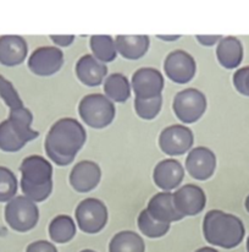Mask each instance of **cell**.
I'll return each instance as SVG.
<instances>
[{
    "mask_svg": "<svg viewBox=\"0 0 249 252\" xmlns=\"http://www.w3.org/2000/svg\"><path fill=\"white\" fill-rule=\"evenodd\" d=\"M76 221L80 229L87 234H97L107 225L108 208L98 198H85L76 207Z\"/></svg>",
    "mask_w": 249,
    "mask_h": 252,
    "instance_id": "obj_7",
    "label": "cell"
},
{
    "mask_svg": "<svg viewBox=\"0 0 249 252\" xmlns=\"http://www.w3.org/2000/svg\"><path fill=\"white\" fill-rule=\"evenodd\" d=\"M80 117L93 128H104L115 119V104L105 94L92 93L82 98L79 105Z\"/></svg>",
    "mask_w": 249,
    "mask_h": 252,
    "instance_id": "obj_4",
    "label": "cell"
},
{
    "mask_svg": "<svg viewBox=\"0 0 249 252\" xmlns=\"http://www.w3.org/2000/svg\"><path fill=\"white\" fill-rule=\"evenodd\" d=\"M194 252H219V251H216L215 249H213V248H200V249H198L197 251H194Z\"/></svg>",
    "mask_w": 249,
    "mask_h": 252,
    "instance_id": "obj_36",
    "label": "cell"
},
{
    "mask_svg": "<svg viewBox=\"0 0 249 252\" xmlns=\"http://www.w3.org/2000/svg\"><path fill=\"white\" fill-rule=\"evenodd\" d=\"M104 92L109 99L114 102L124 103L131 95V85L125 75L116 72L105 79Z\"/></svg>",
    "mask_w": 249,
    "mask_h": 252,
    "instance_id": "obj_24",
    "label": "cell"
},
{
    "mask_svg": "<svg viewBox=\"0 0 249 252\" xmlns=\"http://www.w3.org/2000/svg\"><path fill=\"white\" fill-rule=\"evenodd\" d=\"M0 97L5 102V104L10 109H16V108L24 107V102L20 98L19 93L15 90L14 85L5 79L2 75H0Z\"/></svg>",
    "mask_w": 249,
    "mask_h": 252,
    "instance_id": "obj_30",
    "label": "cell"
},
{
    "mask_svg": "<svg viewBox=\"0 0 249 252\" xmlns=\"http://www.w3.org/2000/svg\"><path fill=\"white\" fill-rule=\"evenodd\" d=\"M205 240L214 246L233 249L242 243L246 229L243 221L235 214L220 210L209 211L203 221Z\"/></svg>",
    "mask_w": 249,
    "mask_h": 252,
    "instance_id": "obj_2",
    "label": "cell"
},
{
    "mask_svg": "<svg viewBox=\"0 0 249 252\" xmlns=\"http://www.w3.org/2000/svg\"><path fill=\"white\" fill-rule=\"evenodd\" d=\"M216 57L221 66L225 69H235L243 60L242 43L236 37H223L216 48Z\"/></svg>",
    "mask_w": 249,
    "mask_h": 252,
    "instance_id": "obj_19",
    "label": "cell"
},
{
    "mask_svg": "<svg viewBox=\"0 0 249 252\" xmlns=\"http://www.w3.org/2000/svg\"><path fill=\"white\" fill-rule=\"evenodd\" d=\"M108 74V66L104 63L95 59L93 55L85 54L76 64V75L83 85L94 87L99 86Z\"/></svg>",
    "mask_w": 249,
    "mask_h": 252,
    "instance_id": "obj_18",
    "label": "cell"
},
{
    "mask_svg": "<svg viewBox=\"0 0 249 252\" xmlns=\"http://www.w3.org/2000/svg\"><path fill=\"white\" fill-rule=\"evenodd\" d=\"M80 252H95V251L89 250V249H87V250H82V251H80Z\"/></svg>",
    "mask_w": 249,
    "mask_h": 252,
    "instance_id": "obj_38",
    "label": "cell"
},
{
    "mask_svg": "<svg viewBox=\"0 0 249 252\" xmlns=\"http://www.w3.org/2000/svg\"><path fill=\"white\" fill-rule=\"evenodd\" d=\"M145 210L155 220L162 221V223L171 224L172 221L181 220L183 218L182 214L176 210L173 205V195L168 191L159 192L153 196Z\"/></svg>",
    "mask_w": 249,
    "mask_h": 252,
    "instance_id": "obj_16",
    "label": "cell"
},
{
    "mask_svg": "<svg viewBox=\"0 0 249 252\" xmlns=\"http://www.w3.org/2000/svg\"><path fill=\"white\" fill-rule=\"evenodd\" d=\"M28 53L27 42L24 37L1 36L0 37V64L5 66H16L25 62Z\"/></svg>",
    "mask_w": 249,
    "mask_h": 252,
    "instance_id": "obj_17",
    "label": "cell"
},
{
    "mask_svg": "<svg viewBox=\"0 0 249 252\" xmlns=\"http://www.w3.org/2000/svg\"><path fill=\"white\" fill-rule=\"evenodd\" d=\"M87 140L84 127L74 118H62L53 124L45 137L47 156L55 164L64 167L74 162Z\"/></svg>",
    "mask_w": 249,
    "mask_h": 252,
    "instance_id": "obj_1",
    "label": "cell"
},
{
    "mask_svg": "<svg viewBox=\"0 0 249 252\" xmlns=\"http://www.w3.org/2000/svg\"><path fill=\"white\" fill-rule=\"evenodd\" d=\"M21 189L33 202L47 200L53 191V167L42 156H28L20 165Z\"/></svg>",
    "mask_w": 249,
    "mask_h": 252,
    "instance_id": "obj_3",
    "label": "cell"
},
{
    "mask_svg": "<svg viewBox=\"0 0 249 252\" xmlns=\"http://www.w3.org/2000/svg\"><path fill=\"white\" fill-rule=\"evenodd\" d=\"M164 70L171 81L183 85L194 77L197 64L190 53L177 49L168 53L164 63Z\"/></svg>",
    "mask_w": 249,
    "mask_h": 252,
    "instance_id": "obj_9",
    "label": "cell"
},
{
    "mask_svg": "<svg viewBox=\"0 0 249 252\" xmlns=\"http://www.w3.org/2000/svg\"><path fill=\"white\" fill-rule=\"evenodd\" d=\"M26 142L12 130L9 120L0 123V150L4 152H17L25 147Z\"/></svg>",
    "mask_w": 249,
    "mask_h": 252,
    "instance_id": "obj_27",
    "label": "cell"
},
{
    "mask_svg": "<svg viewBox=\"0 0 249 252\" xmlns=\"http://www.w3.org/2000/svg\"><path fill=\"white\" fill-rule=\"evenodd\" d=\"M194 142L192 130L185 125L165 127L159 136L160 150L168 156H181L188 152Z\"/></svg>",
    "mask_w": 249,
    "mask_h": 252,
    "instance_id": "obj_8",
    "label": "cell"
},
{
    "mask_svg": "<svg viewBox=\"0 0 249 252\" xmlns=\"http://www.w3.org/2000/svg\"><path fill=\"white\" fill-rule=\"evenodd\" d=\"M132 88L136 98L150 99L162 94L164 90V76L154 67H140L133 74Z\"/></svg>",
    "mask_w": 249,
    "mask_h": 252,
    "instance_id": "obj_10",
    "label": "cell"
},
{
    "mask_svg": "<svg viewBox=\"0 0 249 252\" xmlns=\"http://www.w3.org/2000/svg\"><path fill=\"white\" fill-rule=\"evenodd\" d=\"M247 251L249 252V236H248V239H247Z\"/></svg>",
    "mask_w": 249,
    "mask_h": 252,
    "instance_id": "obj_39",
    "label": "cell"
},
{
    "mask_svg": "<svg viewBox=\"0 0 249 252\" xmlns=\"http://www.w3.org/2000/svg\"><path fill=\"white\" fill-rule=\"evenodd\" d=\"M17 192V179L9 168L0 165V202H9Z\"/></svg>",
    "mask_w": 249,
    "mask_h": 252,
    "instance_id": "obj_29",
    "label": "cell"
},
{
    "mask_svg": "<svg viewBox=\"0 0 249 252\" xmlns=\"http://www.w3.org/2000/svg\"><path fill=\"white\" fill-rule=\"evenodd\" d=\"M49 235L54 243H69L76 235V224L74 219L66 214L56 216L49 224Z\"/></svg>",
    "mask_w": 249,
    "mask_h": 252,
    "instance_id": "obj_23",
    "label": "cell"
},
{
    "mask_svg": "<svg viewBox=\"0 0 249 252\" xmlns=\"http://www.w3.org/2000/svg\"><path fill=\"white\" fill-rule=\"evenodd\" d=\"M116 49L125 59L137 60L140 59L149 49L150 39L148 36H125L120 34L115 38Z\"/></svg>",
    "mask_w": 249,
    "mask_h": 252,
    "instance_id": "obj_20",
    "label": "cell"
},
{
    "mask_svg": "<svg viewBox=\"0 0 249 252\" xmlns=\"http://www.w3.org/2000/svg\"><path fill=\"white\" fill-rule=\"evenodd\" d=\"M157 37L159 39H163V41L173 42V41H177L181 36H163V34H159V36H157Z\"/></svg>",
    "mask_w": 249,
    "mask_h": 252,
    "instance_id": "obj_35",
    "label": "cell"
},
{
    "mask_svg": "<svg viewBox=\"0 0 249 252\" xmlns=\"http://www.w3.org/2000/svg\"><path fill=\"white\" fill-rule=\"evenodd\" d=\"M216 168L215 153L208 147H195L186 158V169L195 180H208Z\"/></svg>",
    "mask_w": 249,
    "mask_h": 252,
    "instance_id": "obj_13",
    "label": "cell"
},
{
    "mask_svg": "<svg viewBox=\"0 0 249 252\" xmlns=\"http://www.w3.org/2000/svg\"><path fill=\"white\" fill-rule=\"evenodd\" d=\"M207 97L197 88L180 91L173 99V112L183 124L198 122L207 110Z\"/></svg>",
    "mask_w": 249,
    "mask_h": 252,
    "instance_id": "obj_6",
    "label": "cell"
},
{
    "mask_svg": "<svg viewBox=\"0 0 249 252\" xmlns=\"http://www.w3.org/2000/svg\"><path fill=\"white\" fill-rule=\"evenodd\" d=\"M5 220L14 230L25 233L37 225L39 220V210L36 202L26 196H16L5 206Z\"/></svg>",
    "mask_w": 249,
    "mask_h": 252,
    "instance_id": "obj_5",
    "label": "cell"
},
{
    "mask_svg": "<svg viewBox=\"0 0 249 252\" xmlns=\"http://www.w3.org/2000/svg\"><path fill=\"white\" fill-rule=\"evenodd\" d=\"M64 64V53L57 47H39L28 59V67L37 76H52Z\"/></svg>",
    "mask_w": 249,
    "mask_h": 252,
    "instance_id": "obj_11",
    "label": "cell"
},
{
    "mask_svg": "<svg viewBox=\"0 0 249 252\" xmlns=\"http://www.w3.org/2000/svg\"><path fill=\"white\" fill-rule=\"evenodd\" d=\"M185 178V169L176 159H164L154 168L153 179L155 185L163 191H171L177 188Z\"/></svg>",
    "mask_w": 249,
    "mask_h": 252,
    "instance_id": "obj_15",
    "label": "cell"
},
{
    "mask_svg": "<svg viewBox=\"0 0 249 252\" xmlns=\"http://www.w3.org/2000/svg\"><path fill=\"white\" fill-rule=\"evenodd\" d=\"M109 252H145V244L142 236L135 231H120L112 236Z\"/></svg>",
    "mask_w": 249,
    "mask_h": 252,
    "instance_id": "obj_22",
    "label": "cell"
},
{
    "mask_svg": "<svg viewBox=\"0 0 249 252\" xmlns=\"http://www.w3.org/2000/svg\"><path fill=\"white\" fill-rule=\"evenodd\" d=\"M90 49L93 52V57L102 63L114 62L117 57L116 44L115 39L111 36H98L90 37Z\"/></svg>",
    "mask_w": 249,
    "mask_h": 252,
    "instance_id": "obj_25",
    "label": "cell"
},
{
    "mask_svg": "<svg viewBox=\"0 0 249 252\" xmlns=\"http://www.w3.org/2000/svg\"><path fill=\"white\" fill-rule=\"evenodd\" d=\"M163 105V95L150 98V99H140L136 98L135 99V109L136 113L139 118L144 120H152L157 118L162 110Z\"/></svg>",
    "mask_w": 249,
    "mask_h": 252,
    "instance_id": "obj_28",
    "label": "cell"
},
{
    "mask_svg": "<svg viewBox=\"0 0 249 252\" xmlns=\"http://www.w3.org/2000/svg\"><path fill=\"white\" fill-rule=\"evenodd\" d=\"M50 39L56 45H60V47H69L75 41V36H72V34H67V36H54L53 34V36H50Z\"/></svg>",
    "mask_w": 249,
    "mask_h": 252,
    "instance_id": "obj_33",
    "label": "cell"
},
{
    "mask_svg": "<svg viewBox=\"0 0 249 252\" xmlns=\"http://www.w3.org/2000/svg\"><path fill=\"white\" fill-rule=\"evenodd\" d=\"M172 195L173 205L183 217L197 216L203 212L207 205V196L204 190L193 184L183 185Z\"/></svg>",
    "mask_w": 249,
    "mask_h": 252,
    "instance_id": "obj_12",
    "label": "cell"
},
{
    "mask_svg": "<svg viewBox=\"0 0 249 252\" xmlns=\"http://www.w3.org/2000/svg\"><path fill=\"white\" fill-rule=\"evenodd\" d=\"M138 228L148 238L157 239L167 234L170 230V224L155 220L147 210H143L138 216Z\"/></svg>",
    "mask_w": 249,
    "mask_h": 252,
    "instance_id": "obj_26",
    "label": "cell"
},
{
    "mask_svg": "<svg viewBox=\"0 0 249 252\" xmlns=\"http://www.w3.org/2000/svg\"><path fill=\"white\" fill-rule=\"evenodd\" d=\"M26 252H57L56 248L52 243L45 240H38L29 244L27 246Z\"/></svg>",
    "mask_w": 249,
    "mask_h": 252,
    "instance_id": "obj_32",
    "label": "cell"
},
{
    "mask_svg": "<svg viewBox=\"0 0 249 252\" xmlns=\"http://www.w3.org/2000/svg\"><path fill=\"white\" fill-rule=\"evenodd\" d=\"M102 170L93 160H81L76 163L70 173V184L77 192H89L100 183Z\"/></svg>",
    "mask_w": 249,
    "mask_h": 252,
    "instance_id": "obj_14",
    "label": "cell"
},
{
    "mask_svg": "<svg viewBox=\"0 0 249 252\" xmlns=\"http://www.w3.org/2000/svg\"><path fill=\"white\" fill-rule=\"evenodd\" d=\"M245 206H246V210L249 212V195L247 196V198H246V202H245Z\"/></svg>",
    "mask_w": 249,
    "mask_h": 252,
    "instance_id": "obj_37",
    "label": "cell"
},
{
    "mask_svg": "<svg viewBox=\"0 0 249 252\" xmlns=\"http://www.w3.org/2000/svg\"><path fill=\"white\" fill-rule=\"evenodd\" d=\"M235 88L243 95L249 97V66L238 69L233 75Z\"/></svg>",
    "mask_w": 249,
    "mask_h": 252,
    "instance_id": "obj_31",
    "label": "cell"
},
{
    "mask_svg": "<svg viewBox=\"0 0 249 252\" xmlns=\"http://www.w3.org/2000/svg\"><path fill=\"white\" fill-rule=\"evenodd\" d=\"M7 120H9L12 130L26 143L39 136L38 131L31 127L32 122H33V115H32L31 110L27 109V108L21 107L16 108V109H10Z\"/></svg>",
    "mask_w": 249,
    "mask_h": 252,
    "instance_id": "obj_21",
    "label": "cell"
},
{
    "mask_svg": "<svg viewBox=\"0 0 249 252\" xmlns=\"http://www.w3.org/2000/svg\"><path fill=\"white\" fill-rule=\"evenodd\" d=\"M195 38H197V41L200 43L202 45H205V47H211V45H214L215 43L220 42V39L222 38L221 36H200V34H198V36H195Z\"/></svg>",
    "mask_w": 249,
    "mask_h": 252,
    "instance_id": "obj_34",
    "label": "cell"
}]
</instances>
